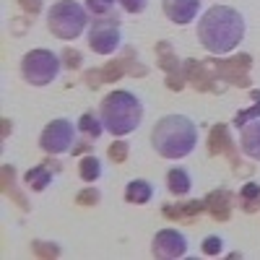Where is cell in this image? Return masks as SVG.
Here are the masks:
<instances>
[{
    "instance_id": "obj_1",
    "label": "cell",
    "mask_w": 260,
    "mask_h": 260,
    "mask_svg": "<svg viewBox=\"0 0 260 260\" xmlns=\"http://www.w3.org/2000/svg\"><path fill=\"white\" fill-rule=\"evenodd\" d=\"M247 34L245 16L232 6H211L198 18V42L211 55H229Z\"/></svg>"
},
{
    "instance_id": "obj_2",
    "label": "cell",
    "mask_w": 260,
    "mask_h": 260,
    "mask_svg": "<svg viewBox=\"0 0 260 260\" xmlns=\"http://www.w3.org/2000/svg\"><path fill=\"white\" fill-rule=\"evenodd\" d=\"M151 146L161 159H185L198 146V125L187 115H164L151 130Z\"/></svg>"
},
{
    "instance_id": "obj_3",
    "label": "cell",
    "mask_w": 260,
    "mask_h": 260,
    "mask_svg": "<svg viewBox=\"0 0 260 260\" xmlns=\"http://www.w3.org/2000/svg\"><path fill=\"white\" fill-rule=\"evenodd\" d=\"M99 115L104 122V130L115 138L130 136L141 127L143 120V102L138 99V94L127 91V89H115L110 91L102 104H99Z\"/></svg>"
},
{
    "instance_id": "obj_4",
    "label": "cell",
    "mask_w": 260,
    "mask_h": 260,
    "mask_svg": "<svg viewBox=\"0 0 260 260\" xmlns=\"http://www.w3.org/2000/svg\"><path fill=\"white\" fill-rule=\"evenodd\" d=\"M91 24L89 8L76 3V0H57L55 6H50L47 11V29L52 37L73 42L78 39Z\"/></svg>"
},
{
    "instance_id": "obj_5",
    "label": "cell",
    "mask_w": 260,
    "mask_h": 260,
    "mask_svg": "<svg viewBox=\"0 0 260 260\" xmlns=\"http://www.w3.org/2000/svg\"><path fill=\"white\" fill-rule=\"evenodd\" d=\"M60 68H62V60L52 50L37 47L21 57V78L29 86H50L60 76Z\"/></svg>"
},
{
    "instance_id": "obj_6",
    "label": "cell",
    "mask_w": 260,
    "mask_h": 260,
    "mask_svg": "<svg viewBox=\"0 0 260 260\" xmlns=\"http://www.w3.org/2000/svg\"><path fill=\"white\" fill-rule=\"evenodd\" d=\"M76 125L71 120H65V117H57L52 122L45 125V130H42V136H39V146L45 154L50 156H60V154H68V151L73 148L76 143Z\"/></svg>"
},
{
    "instance_id": "obj_7",
    "label": "cell",
    "mask_w": 260,
    "mask_h": 260,
    "mask_svg": "<svg viewBox=\"0 0 260 260\" xmlns=\"http://www.w3.org/2000/svg\"><path fill=\"white\" fill-rule=\"evenodd\" d=\"M120 42H122V31L115 18H99L96 24L89 26V47L102 57L115 55Z\"/></svg>"
},
{
    "instance_id": "obj_8",
    "label": "cell",
    "mask_w": 260,
    "mask_h": 260,
    "mask_svg": "<svg viewBox=\"0 0 260 260\" xmlns=\"http://www.w3.org/2000/svg\"><path fill=\"white\" fill-rule=\"evenodd\" d=\"M151 252L159 260H177L187 255V237L180 229H161L151 240Z\"/></svg>"
},
{
    "instance_id": "obj_9",
    "label": "cell",
    "mask_w": 260,
    "mask_h": 260,
    "mask_svg": "<svg viewBox=\"0 0 260 260\" xmlns=\"http://www.w3.org/2000/svg\"><path fill=\"white\" fill-rule=\"evenodd\" d=\"M164 16L177 26H187L203 11V0H161Z\"/></svg>"
},
{
    "instance_id": "obj_10",
    "label": "cell",
    "mask_w": 260,
    "mask_h": 260,
    "mask_svg": "<svg viewBox=\"0 0 260 260\" xmlns=\"http://www.w3.org/2000/svg\"><path fill=\"white\" fill-rule=\"evenodd\" d=\"M240 148L252 161H260V117L240 127Z\"/></svg>"
},
{
    "instance_id": "obj_11",
    "label": "cell",
    "mask_w": 260,
    "mask_h": 260,
    "mask_svg": "<svg viewBox=\"0 0 260 260\" xmlns=\"http://www.w3.org/2000/svg\"><path fill=\"white\" fill-rule=\"evenodd\" d=\"M167 190L172 195H177V198L180 195H187L192 190V175L185 167H172L167 172Z\"/></svg>"
},
{
    "instance_id": "obj_12",
    "label": "cell",
    "mask_w": 260,
    "mask_h": 260,
    "mask_svg": "<svg viewBox=\"0 0 260 260\" xmlns=\"http://www.w3.org/2000/svg\"><path fill=\"white\" fill-rule=\"evenodd\" d=\"M151 198H154V185L148 180H130L125 185V201L133 206H146Z\"/></svg>"
},
{
    "instance_id": "obj_13",
    "label": "cell",
    "mask_w": 260,
    "mask_h": 260,
    "mask_svg": "<svg viewBox=\"0 0 260 260\" xmlns=\"http://www.w3.org/2000/svg\"><path fill=\"white\" fill-rule=\"evenodd\" d=\"M78 130H81V136L89 138V141L102 138V133H104L102 115H99V112H83V115L78 117Z\"/></svg>"
},
{
    "instance_id": "obj_14",
    "label": "cell",
    "mask_w": 260,
    "mask_h": 260,
    "mask_svg": "<svg viewBox=\"0 0 260 260\" xmlns=\"http://www.w3.org/2000/svg\"><path fill=\"white\" fill-rule=\"evenodd\" d=\"M78 175H81L83 182H96V180H102V175H104L102 159H96V156H83V159L78 161Z\"/></svg>"
},
{
    "instance_id": "obj_15",
    "label": "cell",
    "mask_w": 260,
    "mask_h": 260,
    "mask_svg": "<svg viewBox=\"0 0 260 260\" xmlns=\"http://www.w3.org/2000/svg\"><path fill=\"white\" fill-rule=\"evenodd\" d=\"M24 180L29 182L31 190L42 192V190H47V187H50V182H52V172H50L47 167H34V169L26 172V177H24Z\"/></svg>"
},
{
    "instance_id": "obj_16",
    "label": "cell",
    "mask_w": 260,
    "mask_h": 260,
    "mask_svg": "<svg viewBox=\"0 0 260 260\" xmlns=\"http://www.w3.org/2000/svg\"><path fill=\"white\" fill-rule=\"evenodd\" d=\"M117 0H86V8L94 16H110Z\"/></svg>"
},
{
    "instance_id": "obj_17",
    "label": "cell",
    "mask_w": 260,
    "mask_h": 260,
    "mask_svg": "<svg viewBox=\"0 0 260 260\" xmlns=\"http://www.w3.org/2000/svg\"><path fill=\"white\" fill-rule=\"evenodd\" d=\"M257 117H260V91H257V104L255 107H247V110H242V112H237L234 125L242 127V125H247L250 120H257Z\"/></svg>"
},
{
    "instance_id": "obj_18",
    "label": "cell",
    "mask_w": 260,
    "mask_h": 260,
    "mask_svg": "<svg viewBox=\"0 0 260 260\" xmlns=\"http://www.w3.org/2000/svg\"><path fill=\"white\" fill-rule=\"evenodd\" d=\"M117 3L122 6L125 13H143L146 6H148V0H117Z\"/></svg>"
},
{
    "instance_id": "obj_19",
    "label": "cell",
    "mask_w": 260,
    "mask_h": 260,
    "mask_svg": "<svg viewBox=\"0 0 260 260\" xmlns=\"http://www.w3.org/2000/svg\"><path fill=\"white\" fill-rule=\"evenodd\" d=\"M203 252L206 255H219L221 252V237H206L203 240Z\"/></svg>"
}]
</instances>
